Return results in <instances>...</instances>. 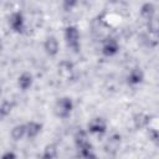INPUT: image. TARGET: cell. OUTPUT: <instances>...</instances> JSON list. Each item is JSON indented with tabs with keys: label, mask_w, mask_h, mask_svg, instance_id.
<instances>
[{
	"label": "cell",
	"mask_w": 159,
	"mask_h": 159,
	"mask_svg": "<svg viewBox=\"0 0 159 159\" xmlns=\"http://www.w3.org/2000/svg\"><path fill=\"white\" fill-rule=\"evenodd\" d=\"M42 128H43V124L41 122L29 120L26 123V138H29L30 140H34L35 138H37L41 134Z\"/></svg>",
	"instance_id": "7c38bea8"
},
{
	"label": "cell",
	"mask_w": 159,
	"mask_h": 159,
	"mask_svg": "<svg viewBox=\"0 0 159 159\" xmlns=\"http://www.w3.org/2000/svg\"><path fill=\"white\" fill-rule=\"evenodd\" d=\"M120 50V45L119 42L114 39V37H106L103 41H102V45H101V53L104 56V57H114Z\"/></svg>",
	"instance_id": "8992f818"
},
{
	"label": "cell",
	"mask_w": 159,
	"mask_h": 159,
	"mask_svg": "<svg viewBox=\"0 0 159 159\" xmlns=\"http://www.w3.org/2000/svg\"><path fill=\"white\" fill-rule=\"evenodd\" d=\"M147 31L153 32V34H158L159 35V17H154L149 21H147Z\"/></svg>",
	"instance_id": "d6986e66"
},
{
	"label": "cell",
	"mask_w": 159,
	"mask_h": 159,
	"mask_svg": "<svg viewBox=\"0 0 159 159\" xmlns=\"http://www.w3.org/2000/svg\"><path fill=\"white\" fill-rule=\"evenodd\" d=\"M155 5L150 1H147V2H143L140 5V9H139V14L142 16V19H144L145 21H149L155 17Z\"/></svg>",
	"instance_id": "4fadbf2b"
},
{
	"label": "cell",
	"mask_w": 159,
	"mask_h": 159,
	"mask_svg": "<svg viewBox=\"0 0 159 159\" xmlns=\"http://www.w3.org/2000/svg\"><path fill=\"white\" fill-rule=\"evenodd\" d=\"M152 122V116L145 112H137L132 117V124L135 130L148 129Z\"/></svg>",
	"instance_id": "52a82bcc"
},
{
	"label": "cell",
	"mask_w": 159,
	"mask_h": 159,
	"mask_svg": "<svg viewBox=\"0 0 159 159\" xmlns=\"http://www.w3.org/2000/svg\"><path fill=\"white\" fill-rule=\"evenodd\" d=\"M15 107V102L10 101V99H2L1 104H0V117L1 118H6L7 116H10V113L12 112Z\"/></svg>",
	"instance_id": "ac0fdd59"
},
{
	"label": "cell",
	"mask_w": 159,
	"mask_h": 159,
	"mask_svg": "<svg viewBox=\"0 0 159 159\" xmlns=\"http://www.w3.org/2000/svg\"><path fill=\"white\" fill-rule=\"evenodd\" d=\"M7 22H9V26L11 29V31L15 32V34L22 35L26 30V20H25V16H24L22 11H20V10L12 11L9 16Z\"/></svg>",
	"instance_id": "3957f363"
},
{
	"label": "cell",
	"mask_w": 159,
	"mask_h": 159,
	"mask_svg": "<svg viewBox=\"0 0 159 159\" xmlns=\"http://www.w3.org/2000/svg\"><path fill=\"white\" fill-rule=\"evenodd\" d=\"M34 81H35L34 80V75L31 72H29V71H24L22 73L19 75L16 83H17V87H19L20 91L26 92L32 87Z\"/></svg>",
	"instance_id": "8fae6325"
},
{
	"label": "cell",
	"mask_w": 159,
	"mask_h": 159,
	"mask_svg": "<svg viewBox=\"0 0 159 159\" xmlns=\"http://www.w3.org/2000/svg\"><path fill=\"white\" fill-rule=\"evenodd\" d=\"M63 39L71 51L75 53L81 51V32L76 25H67L63 29Z\"/></svg>",
	"instance_id": "7a4b0ae2"
},
{
	"label": "cell",
	"mask_w": 159,
	"mask_h": 159,
	"mask_svg": "<svg viewBox=\"0 0 159 159\" xmlns=\"http://www.w3.org/2000/svg\"><path fill=\"white\" fill-rule=\"evenodd\" d=\"M144 78H145V73L143 71L142 67L139 66H135L133 67L128 75H127V83L132 87H135V86H139L144 82Z\"/></svg>",
	"instance_id": "9c48e42d"
},
{
	"label": "cell",
	"mask_w": 159,
	"mask_h": 159,
	"mask_svg": "<svg viewBox=\"0 0 159 159\" xmlns=\"http://www.w3.org/2000/svg\"><path fill=\"white\" fill-rule=\"evenodd\" d=\"M77 5H78V1H76V0H63V1L61 2V7H62V10H65V11H71V10H73Z\"/></svg>",
	"instance_id": "44dd1931"
},
{
	"label": "cell",
	"mask_w": 159,
	"mask_h": 159,
	"mask_svg": "<svg viewBox=\"0 0 159 159\" xmlns=\"http://www.w3.org/2000/svg\"><path fill=\"white\" fill-rule=\"evenodd\" d=\"M57 68H58V73L61 75V76H63V77H71L72 76V73H73V65L70 62V61H66V60H62L60 63H58V66H57Z\"/></svg>",
	"instance_id": "e0dca14e"
},
{
	"label": "cell",
	"mask_w": 159,
	"mask_h": 159,
	"mask_svg": "<svg viewBox=\"0 0 159 159\" xmlns=\"http://www.w3.org/2000/svg\"><path fill=\"white\" fill-rule=\"evenodd\" d=\"M108 124L103 117H93L87 123V132L93 135H103L107 133Z\"/></svg>",
	"instance_id": "5b68a950"
},
{
	"label": "cell",
	"mask_w": 159,
	"mask_h": 159,
	"mask_svg": "<svg viewBox=\"0 0 159 159\" xmlns=\"http://www.w3.org/2000/svg\"><path fill=\"white\" fill-rule=\"evenodd\" d=\"M58 155V149L55 143H48L43 147L42 153L39 159H56Z\"/></svg>",
	"instance_id": "9a60e30c"
},
{
	"label": "cell",
	"mask_w": 159,
	"mask_h": 159,
	"mask_svg": "<svg viewBox=\"0 0 159 159\" xmlns=\"http://www.w3.org/2000/svg\"><path fill=\"white\" fill-rule=\"evenodd\" d=\"M148 139L157 147H159V129L148 128Z\"/></svg>",
	"instance_id": "ffe728a7"
},
{
	"label": "cell",
	"mask_w": 159,
	"mask_h": 159,
	"mask_svg": "<svg viewBox=\"0 0 159 159\" xmlns=\"http://www.w3.org/2000/svg\"><path fill=\"white\" fill-rule=\"evenodd\" d=\"M75 109L73 99L70 96H62L58 97L53 104V114L58 119H67L71 117L72 112Z\"/></svg>",
	"instance_id": "6da1fadb"
},
{
	"label": "cell",
	"mask_w": 159,
	"mask_h": 159,
	"mask_svg": "<svg viewBox=\"0 0 159 159\" xmlns=\"http://www.w3.org/2000/svg\"><path fill=\"white\" fill-rule=\"evenodd\" d=\"M1 159H17V155H16V153L12 152V150H6V152L2 153Z\"/></svg>",
	"instance_id": "603a6c76"
},
{
	"label": "cell",
	"mask_w": 159,
	"mask_h": 159,
	"mask_svg": "<svg viewBox=\"0 0 159 159\" xmlns=\"http://www.w3.org/2000/svg\"><path fill=\"white\" fill-rule=\"evenodd\" d=\"M10 137L14 142H20L26 137V123L15 124L10 129Z\"/></svg>",
	"instance_id": "5bb4252c"
},
{
	"label": "cell",
	"mask_w": 159,
	"mask_h": 159,
	"mask_svg": "<svg viewBox=\"0 0 159 159\" xmlns=\"http://www.w3.org/2000/svg\"><path fill=\"white\" fill-rule=\"evenodd\" d=\"M77 159H97V155L93 150L77 152Z\"/></svg>",
	"instance_id": "7402d4cb"
},
{
	"label": "cell",
	"mask_w": 159,
	"mask_h": 159,
	"mask_svg": "<svg viewBox=\"0 0 159 159\" xmlns=\"http://www.w3.org/2000/svg\"><path fill=\"white\" fill-rule=\"evenodd\" d=\"M143 42L150 47V48H155L159 45V35L158 34H153L145 30V32L143 34Z\"/></svg>",
	"instance_id": "2e32d148"
},
{
	"label": "cell",
	"mask_w": 159,
	"mask_h": 159,
	"mask_svg": "<svg viewBox=\"0 0 159 159\" xmlns=\"http://www.w3.org/2000/svg\"><path fill=\"white\" fill-rule=\"evenodd\" d=\"M120 142H122L120 134H118V133L112 134V135L106 140V143H104V147H103V148H104V152H106L107 154L114 155V154L118 152L119 147H120Z\"/></svg>",
	"instance_id": "30bf717a"
},
{
	"label": "cell",
	"mask_w": 159,
	"mask_h": 159,
	"mask_svg": "<svg viewBox=\"0 0 159 159\" xmlns=\"http://www.w3.org/2000/svg\"><path fill=\"white\" fill-rule=\"evenodd\" d=\"M87 129H78L73 135V143L76 145L77 152H84V150H93V145L89 142Z\"/></svg>",
	"instance_id": "277c9868"
},
{
	"label": "cell",
	"mask_w": 159,
	"mask_h": 159,
	"mask_svg": "<svg viewBox=\"0 0 159 159\" xmlns=\"http://www.w3.org/2000/svg\"><path fill=\"white\" fill-rule=\"evenodd\" d=\"M42 47H43L45 53H46L48 57H56V56L58 55V51H60V42H58V39H57L56 36H53V35L47 36V37L43 40Z\"/></svg>",
	"instance_id": "ba28073f"
}]
</instances>
